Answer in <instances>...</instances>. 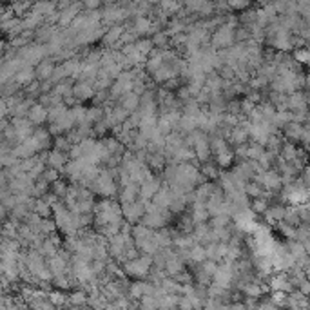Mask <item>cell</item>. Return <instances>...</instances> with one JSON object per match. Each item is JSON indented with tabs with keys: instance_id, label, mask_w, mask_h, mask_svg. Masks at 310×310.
<instances>
[{
	"instance_id": "6da1fadb",
	"label": "cell",
	"mask_w": 310,
	"mask_h": 310,
	"mask_svg": "<svg viewBox=\"0 0 310 310\" xmlns=\"http://www.w3.org/2000/svg\"><path fill=\"white\" fill-rule=\"evenodd\" d=\"M95 223L98 229L109 225H122L123 216H122V207L120 203L113 202V200H102L100 203H95Z\"/></svg>"
},
{
	"instance_id": "7a4b0ae2",
	"label": "cell",
	"mask_w": 310,
	"mask_h": 310,
	"mask_svg": "<svg viewBox=\"0 0 310 310\" xmlns=\"http://www.w3.org/2000/svg\"><path fill=\"white\" fill-rule=\"evenodd\" d=\"M115 172L116 169H103L98 172L96 180L91 183L89 191L93 194L102 196L103 200H111L116 194V182H115Z\"/></svg>"
},
{
	"instance_id": "3957f363",
	"label": "cell",
	"mask_w": 310,
	"mask_h": 310,
	"mask_svg": "<svg viewBox=\"0 0 310 310\" xmlns=\"http://www.w3.org/2000/svg\"><path fill=\"white\" fill-rule=\"evenodd\" d=\"M151 267H152V258L151 256H136L135 259H129V261L123 263V271L125 274L132 276V278H145V276L151 272Z\"/></svg>"
},
{
	"instance_id": "277c9868",
	"label": "cell",
	"mask_w": 310,
	"mask_h": 310,
	"mask_svg": "<svg viewBox=\"0 0 310 310\" xmlns=\"http://www.w3.org/2000/svg\"><path fill=\"white\" fill-rule=\"evenodd\" d=\"M238 28H232L229 24H222L211 36V46L209 48L218 51V49H229L234 46V31Z\"/></svg>"
},
{
	"instance_id": "5b68a950",
	"label": "cell",
	"mask_w": 310,
	"mask_h": 310,
	"mask_svg": "<svg viewBox=\"0 0 310 310\" xmlns=\"http://www.w3.org/2000/svg\"><path fill=\"white\" fill-rule=\"evenodd\" d=\"M234 276H236L234 263L225 261V265H218V269H216L214 276H212V285L219 286V289H223V291H227V289L231 286Z\"/></svg>"
},
{
	"instance_id": "8992f818",
	"label": "cell",
	"mask_w": 310,
	"mask_h": 310,
	"mask_svg": "<svg viewBox=\"0 0 310 310\" xmlns=\"http://www.w3.org/2000/svg\"><path fill=\"white\" fill-rule=\"evenodd\" d=\"M132 80H135L132 71L120 73L118 78L113 82L111 91H109V96H111V98H120V96H123L125 93L132 91Z\"/></svg>"
},
{
	"instance_id": "52a82bcc",
	"label": "cell",
	"mask_w": 310,
	"mask_h": 310,
	"mask_svg": "<svg viewBox=\"0 0 310 310\" xmlns=\"http://www.w3.org/2000/svg\"><path fill=\"white\" fill-rule=\"evenodd\" d=\"M46 48L44 46H26L22 51L18 53V58L24 62V65L33 68V65H38L42 60L46 58Z\"/></svg>"
},
{
	"instance_id": "ba28073f",
	"label": "cell",
	"mask_w": 310,
	"mask_h": 310,
	"mask_svg": "<svg viewBox=\"0 0 310 310\" xmlns=\"http://www.w3.org/2000/svg\"><path fill=\"white\" fill-rule=\"evenodd\" d=\"M145 203L142 200H136L132 203H127V205H120L122 207V216L127 219V223H136L142 219V216L145 214Z\"/></svg>"
},
{
	"instance_id": "9c48e42d",
	"label": "cell",
	"mask_w": 310,
	"mask_h": 310,
	"mask_svg": "<svg viewBox=\"0 0 310 310\" xmlns=\"http://www.w3.org/2000/svg\"><path fill=\"white\" fill-rule=\"evenodd\" d=\"M160 189H162V182H160V178H156V176L151 174L147 180H143V182L140 183L138 200H142V202H151L152 196H154Z\"/></svg>"
},
{
	"instance_id": "30bf717a",
	"label": "cell",
	"mask_w": 310,
	"mask_h": 310,
	"mask_svg": "<svg viewBox=\"0 0 310 310\" xmlns=\"http://www.w3.org/2000/svg\"><path fill=\"white\" fill-rule=\"evenodd\" d=\"M11 129H13V135H15L16 143L24 142L26 138H29V136L35 132V129H33V125L29 123L28 118H15L11 122Z\"/></svg>"
},
{
	"instance_id": "8fae6325",
	"label": "cell",
	"mask_w": 310,
	"mask_h": 310,
	"mask_svg": "<svg viewBox=\"0 0 310 310\" xmlns=\"http://www.w3.org/2000/svg\"><path fill=\"white\" fill-rule=\"evenodd\" d=\"M269 286H271L274 292H285V294H291L294 292V285L291 283V276L286 274V272H278L274 274L271 279H269Z\"/></svg>"
},
{
	"instance_id": "7c38bea8",
	"label": "cell",
	"mask_w": 310,
	"mask_h": 310,
	"mask_svg": "<svg viewBox=\"0 0 310 310\" xmlns=\"http://www.w3.org/2000/svg\"><path fill=\"white\" fill-rule=\"evenodd\" d=\"M286 111L289 113H305L306 111V93L294 91L286 96Z\"/></svg>"
},
{
	"instance_id": "4fadbf2b",
	"label": "cell",
	"mask_w": 310,
	"mask_h": 310,
	"mask_svg": "<svg viewBox=\"0 0 310 310\" xmlns=\"http://www.w3.org/2000/svg\"><path fill=\"white\" fill-rule=\"evenodd\" d=\"M129 15H131V11H129L127 8H122V6H107L102 13V20L113 24V22H122V20H125Z\"/></svg>"
},
{
	"instance_id": "5bb4252c",
	"label": "cell",
	"mask_w": 310,
	"mask_h": 310,
	"mask_svg": "<svg viewBox=\"0 0 310 310\" xmlns=\"http://www.w3.org/2000/svg\"><path fill=\"white\" fill-rule=\"evenodd\" d=\"M69 156L68 152H62V151H56V149H53V151H49L48 154H46V163L49 165V169H55V171H64L65 163L69 162Z\"/></svg>"
},
{
	"instance_id": "9a60e30c",
	"label": "cell",
	"mask_w": 310,
	"mask_h": 310,
	"mask_svg": "<svg viewBox=\"0 0 310 310\" xmlns=\"http://www.w3.org/2000/svg\"><path fill=\"white\" fill-rule=\"evenodd\" d=\"M152 78H154L156 84L165 85L167 82H171V80L178 78V73L174 71L172 64H162L154 73H152Z\"/></svg>"
},
{
	"instance_id": "2e32d148",
	"label": "cell",
	"mask_w": 310,
	"mask_h": 310,
	"mask_svg": "<svg viewBox=\"0 0 310 310\" xmlns=\"http://www.w3.org/2000/svg\"><path fill=\"white\" fill-rule=\"evenodd\" d=\"M95 84L93 82H76L73 85V96L76 100H91L95 98Z\"/></svg>"
},
{
	"instance_id": "e0dca14e",
	"label": "cell",
	"mask_w": 310,
	"mask_h": 310,
	"mask_svg": "<svg viewBox=\"0 0 310 310\" xmlns=\"http://www.w3.org/2000/svg\"><path fill=\"white\" fill-rule=\"evenodd\" d=\"M263 216H265L267 223L278 225V223L283 222V216H285V205H281V203H271L269 209L263 212Z\"/></svg>"
},
{
	"instance_id": "ac0fdd59",
	"label": "cell",
	"mask_w": 310,
	"mask_h": 310,
	"mask_svg": "<svg viewBox=\"0 0 310 310\" xmlns=\"http://www.w3.org/2000/svg\"><path fill=\"white\" fill-rule=\"evenodd\" d=\"M28 120L31 125H42L44 122H48V109L40 103H33L28 111Z\"/></svg>"
},
{
	"instance_id": "d6986e66",
	"label": "cell",
	"mask_w": 310,
	"mask_h": 310,
	"mask_svg": "<svg viewBox=\"0 0 310 310\" xmlns=\"http://www.w3.org/2000/svg\"><path fill=\"white\" fill-rule=\"evenodd\" d=\"M138 192H140L138 183H127V185H123L122 191H120V205H127V203L136 202V200H138Z\"/></svg>"
},
{
	"instance_id": "ffe728a7",
	"label": "cell",
	"mask_w": 310,
	"mask_h": 310,
	"mask_svg": "<svg viewBox=\"0 0 310 310\" xmlns=\"http://www.w3.org/2000/svg\"><path fill=\"white\" fill-rule=\"evenodd\" d=\"M118 100H120L118 105L122 109H125L129 115H131V113H135V111H138V107H140V96L136 95V93L129 91V93H125L123 96H120Z\"/></svg>"
},
{
	"instance_id": "44dd1931",
	"label": "cell",
	"mask_w": 310,
	"mask_h": 310,
	"mask_svg": "<svg viewBox=\"0 0 310 310\" xmlns=\"http://www.w3.org/2000/svg\"><path fill=\"white\" fill-rule=\"evenodd\" d=\"M171 202H172V191L169 187H163V185H162V189H160V191L156 192V194L152 196V200H151L152 205L158 207V209H169Z\"/></svg>"
},
{
	"instance_id": "7402d4cb",
	"label": "cell",
	"mask_w": 310,
	"mask_h": 310,
	"mask_svg": "<svg viewBox=\"0 0 310 310\" xmlns=\"http://www.w3.org/2000/svg\"><path fill=\"white\" fill-rule=\"evenodd\" d=\"M303 129H305V125H301V123H296V122H291L286 123L285 127H283V135H285V138H289V143H298L301 142V135H303Z\"/></svg>"
},
{
	"instance_id": "603a6c76",
	"label": "cell",
	"mask_w": 310,
	"mask_h": 310,
	"mask_svg": "<svg viewBox=\"0 0 310 310\" xmlns=\"http://www.w3.org/2000/svg\"><path fill=\"white\" fill-rule=\"evenodd\" d=\"M80 9H82V6L80 4H71L69 8L62 9V11L58 13V24L60 26H71L73 20L78 16Z\"/></svg>"
},
{
	"instance_id": "cb8c5ba5",
	"label": "cell",
	"mask_w": 310,
	"mask_h": 310,
	"mask_svg": "<svg viewBox=\"0 0 310 310\" xmlns=\"http://www.w3.org/2000/svg\"><path fill=\"white\" fill-rule=\"evenodd\" d=\"M53 69H55V64H53L49 58H44L38 65H36L35 76L38 78V82H48L53 75Z\"/></svg>"
},
{
	"instance_id": "d4e9b609",
	"label": "cell",
	"mask_w": 310,
	"mask_h": 310,
	"mask_svg": "<svg viewBox=\"0 0 310 310\" xmlns=\"http://www.w3.org/2000/svg\"><path fill=\"white\" fill-rule=\"evenodd\" d=\"M162 64H163V49H156L154 48L147 55V58H145V69H147V71L152 75V73H154Z\"/></svg>"
},
{
	"instance_id": "484cf974",
	"label": "cell",
	"mask_w": 310,
	"mask_h": 310,
	"mask_svg": "<svg viewBox=\"0 0 310 310\" xmlns=\"http://www.w3.org/2000/svg\"><path fill=\"white\" fill-rule=\"evenodd\" d=\"M53 95L55 96H58L62 102H64V98L65 100H69V98H73V80H62L60 84H56L55 87H53Z\"/></svg>"
},
{
	"instance_id": "4316f807",
	"label": "cell",
	"mask_w": 310,
	"mask_h": 310,
	"mask_svg": "<svg viewBox=\"0 0 310 310\" xmlns=\"http://www.w3.org/2000/svg\"><path fill=\"white\" fill-rule=\"evenodd\" d=\"M123 33H125V28H123V26H113V28L107 29V33L103 35V44H105V46L118 44Z\"/></svg>"
},
{
	"instance_id": "83f0119b",
	"label": "cell",
	"mask_w": 310,
	"mask_h": 310,
	"mask_svg": "<svg viewBox=\"0 0 310 310\" xmlns=\"http://www.w3.org/2000/svg\"><path fill=\"white\" fill-rule=\"evenodd\" d=\"M33 78H35V71H33V68H28V65H24L22 69H18V71L15 73V76H13V80H15L16 85L31 84Z\"/></svg>"
},
{
	"instance_id": "f1b7e54d",
	"label": "cell",
	"mask_w": 310,
	"mask_h": 310,
	"mask_svg": "<svg viewBox=\"0 0 310 310\" xmlns=\"http://www.w3.org/2000/svg\"><path fill=\"white\" fill-rule=\"evenodd\" d=\"M185 258H189L192 263H203L207 261V254H205V247L196 243L194 247H191L189 251H185Z\"/></svg>"
},
{
	"instance_id": "f546056e",
	"label": "cell",
	"mask_w": 310,
	"mask_h": 310,
	"mask_svg": "<svg viewBox=\"0 0 310 310\" xmlns=\"http://www.w3.org/2000/svg\"><path fill=\"white\" fill-rule=\"evenodd\" d=\"M243 291H245L247 298L256 299V298H259L263 292H265V286H263L261 283H258V281H249V283H245V285H243Z\"/></svg>"
},
{
	"instance_id": "4dcf8cb0",
	"label": "cell",
	"mask_w": 310,
	"mask_h": 310,
	"mask_svg": "<svg viewBox=\"0 0 310 310\" xmlns=\"http://www.w3.org/2000/svg\"><path fill=\"white\" fill-rule=\"evenodd\" d=\"M200 174L203 176V178H211V180H214V178H218L222 172H219V167L216 165L212 160H209V162H205V163H202V169H200Z\"/></svg>"
},
{
	"instance_id": "1f68e13d",
	"label": "cell",
	"mask_w": 310,
	"mask_h": 310,
	"mask_svg": "<svg viewBox=\"0 0 310 310\" xmlns=\"http://www.w3.org/2000/svg\"><path fill=\"white\" fill-rule=\"evenodd\" d=\"M269 205H271V203H269L267 198H254L252 202H249V211L258 216V214H263V212L269 209Z\"/></svg>"
},
{
	"instance_id": "d6a6232c",
	"label": "cell",
	"mask_w": 310,
	"mask_h": 310,
	"mask_svg": "<svg viewBox=\"0 0 310 310\" xmlns=\"http://www.w3.org/2000/svg\"><path fill=\"white\" fill-rule=\"evenodd\" d=\"M33 211H35L36 216H40L42 219L49 218V214H51V207L48 205V203L44 202V200L40 198V200H35V205H33Z\"/></svg>"
},
{
	"instance_id": "836d02e7",
	"label": "cell",
	"mask_w": 310,
	"mask_h": 310,
	"mask_svg": "<svg viewBox=\"0 0 310 310\" xmlns=\"http://www.w3.org/2000/svg\"><path fill=\"white\" fill-rule=\"evenodd\" d=\"M232 162H234V152L232 151H227V152H222V154L216 156V165H218L219 169H227V167H231Z\"/></svg>"
},
{
	"instance_id": "e575fe53",
	"label": "cell",
	"mask_w": 310,
	"mask_h": 310,
	"mask_svg": "<svg viewBox=\"0 0 310 310\" xmlns=\"http://www.w3.org/2000/svg\"><path fill=\"white\" fill-rule=\"evenodd\" d=\"M263 151H265V147H261L259 143H247V160L256 162L261 156Z\"/></svg>"
},
{
	"instance_id": "d590c367",
	"label": "cell",
	"mask_w": 310,
	"mask_h": 310,
	"mask_svg": "<svg viewBox=\"0 0 310 310\" xmlns=\"http://www.w3.org/2000/svg\"><path fill=\"white\" fill-rule=\"evenodd\" d=\"M68 183L62 182V180H56L55 183H51V194H55L56 198H65V194H68Z\"/></svg>"
},
{
	"instance_id": "8d00e7d4",
	"label": "cell",
	"mask_w": 310,
	"mask_h": 310,
	"mask_svg": "<svg viewBox=\"0 0 310 310\" xmlns=\"http://www.w3.org/2000/svg\"><path fill=\"white\" fill-rule=\"evenodd\" d=\"M55 35H56V31L53 26H42V28L36 29V36H38L40 42H49Z\"/></svg>"
},
{
	"instance_id": "74e56055",
	"label": "cell",
	"mask_w": 310,
	"mask_h": 310,
	"mask_svg": "<svg viewBox=\"0 0 310 310\" xmlns=\"http://www.w3.org/2000/svg\"><path fill=\"white\" fill-rule=\"evenodd\" d=\"M169 40H171V38L167 36V33L158 31V33H154V35H152L151 42H152V46H156V49H163L165 46H167Z\"/></svg>"
},
{
	"instance_id": "f35d334b",
	"label": "cell",
	"mask_w": 310,
	"mask_h": 310,
	"mask_svg": "<svg viewBox=\"0 0 310 310\" xmlns=\"http://www.w3.org/2000/svg\"><path fill=\"white\" fill-rule=\"evenodd\" d=\"M69 303H71L73 306H82L87 303V294H85L84 291H75L71 296H69Z\"/></svg>"
},
{
	"instance_id": "ab89813d",
	"label": "cell",
	"mask_w": 310,
	"mask_h": 310,
	"mask_svg": "<svg viewBox=\"0 0 310 310\" xmlns=\"http://www.w3.org/2000/svg\"><path fill=\"white\" fill-rule=\"evenodd\" d=\"M278 229H279V232L285 236V238H289V239H292V241H294V238H296V227H291V225H286L285 222H281V223H278Z\"/></svg>"
},
{
	"instance_id": "60d3db41",
	"label": "cell",
	"mask_w": 310,
	"mask_h": 310,
	"mask_svg": "<svg viewBox=\"0 0 310 310\" xmlns=\"http://www.w3.org/2000/svg\"><path fill=\"white\" fill-rule=\"evenodd\" d=\"M40 178H42L44 182H48L49 185H51V183H55L56 180H60V172L55 171V169H46V171L42 172V176H40Z\"/></svg>"
},
{
	"instance_id": "b9f144b4",
	"label": "cell",
	"mask_w": 310,
	"mask_h": 310,
	"mask_svg": "<svg viewBox=\"0 0 310 310\" xmlns=\"http://www.w3.org/2000/svg\"><path fill=\"white\" fill-rule=\"evenodd\" d=\"M160 8L163 9L162 15H171V13L180 11V9H182L183 6H182V4H176V2H163V4H160Z\"/></svg>"
},
{
	"instance_id": "7bdbcfd3",
	"label": "cell",
	"mask_w": 310,
	"mask_h": 310,
	"mask_svg": "<svg viewBox=\"0 0 310 310\" xmlns=\"http://www.w3.org/2000/svg\"><path fill=\"white\" fill-rule=\"evenodd\" d=\"M308 51L306 48H301V49H296L294 51V62L296 64H306L308 62Z\"/></svg>"
},
{
	"instance_id": "ee69618b",
	"label": "cell",
	"mask_w": 310,
	"mask_h": 310,
	"mask_svg": "<svg viewBox=\"0 0 310 310\" xmlns=\"http://www.w3.org/2000/svg\"><path fill=\"white\" fill-rule=\"evenodd\" d=\"M227 8H231V9H249V8H251V4H249V2H231V4H227Z\"/></svg>"
},
{
	"instance_id": "f6af8a7d",
	"label": "cell",
	"mask_w": 310,
	"mask_h": 310,
	"mask_svg": "<svg viewBox=\"0 0 310 310\" xmlns=\"http://www.w3.org/2000/svg\"><path fill=\"white\" fill-rule=\"evenodd\" d=\"M254 310H278V308H276L271 301H263V303H259V305H256Z\"/></svg>"
},
{
	"instance_id": "bcb514c9",
	"label": "cell",
	"mask_w": 310,
	"mask_h": 310,
	"mask_svg": "<svg viewBox=\"0 0 310 310\" xmlns=\"http://www.w3.org/2000/svg\"><path fill=\"white\" fill-rule=\"evenodd\" d=\"M84 8L89 9V11H98L100 2H98V0H89V2H85V4H84Z\"/></svg>"
},
{
	"instance_id": "7dc6e473",
	"label": "cell",
	"mask_w": 310,
	"mask_h": 310,
	"mask_svg": "<svg viewBox=\"0 0 310 310\" xmlns=\"http://www.w3.org/2000/svg\"><path fill=\"white\" fill-rule=\"evenodd\" d=\"M13 9H15L13 15H24L26 9H29V4H15L13 6Z\"/></svg>"
},
{
	"instance_id": "c3c4849f",
	"label": "cell",
	"mask_w": 310,
	"mask_h": 310,
	"mask_svg": "<svg viewBox=\"0 0 310 310\" xmlns=\"http://www.w3.org/2000/svg\"><path fill=\"white\" fill-rule=\"evenodd\" d=\"M4 216H6V209H4L2 205H0V219L4 218Z\"/></svg>"
}]
</instances>
